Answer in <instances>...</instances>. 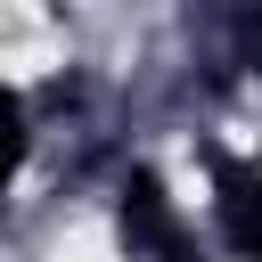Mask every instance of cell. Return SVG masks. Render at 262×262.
Wrapping results in <instances>:
<instances>
[{
  "mask_svg": "<svg viewBox=\"0 0 262 262\" xmlns=\"http://www.w3.org/2000/svg\"><path fill=\"white\" fill-rule=\"evenodd\" d=\"M25 156H33V115H25V98L0 82V188L25 172Z\"/></svg>",
  "mask_w": 262,
  "mask_h": 262,
  "instance_id": "obj_3",
  "label": "cell"
},
{
  "mask_svg": "<svg viewBox=\"0 0 262 262\" xmlns=\"http://www.w3.org/2000/svg\"><path fill=\"white\" fill-rule=\"evenodd\" d=\"M213 164V221L237 262H262V164L246 156H205Z\"/></svg>",
  "mask_w": 262,
  "mask_h": 262,
  "instance_id": "obj_2",
  "label": "cell"
},
{
  "mask_svg": "<svg viewBox=\"0 0 262 262\" xmlns=\"http://www.w3.org/2000/svg\"><path fill=\"white\" fill-rule=\"evenodd\" d=\"M229 41H237V66L262 74V0H237L229 8Z\"/></svg>",
  "mask_w": 262,
  "mask_h": 262,
  "instance_id": "obj_4",
  "label": "cell"
},
{
  "mask_svg": "<svg viewBox=\"0 0 262 262\" xmlns=\"http://www.w3.org/2000/svg\"><path fill=\"white\" fill-rule=\"evenodd\" d=\"M115 229H123L131 262H196V229L180 221V205H172V188H164L156 164H131V172H123V188H115Z\"/></svg>",
  "mask_w": 262,
  "mask_h": 262,
  "instance_id": "obj_1",
  "label": "cell"
}]
</instances>
